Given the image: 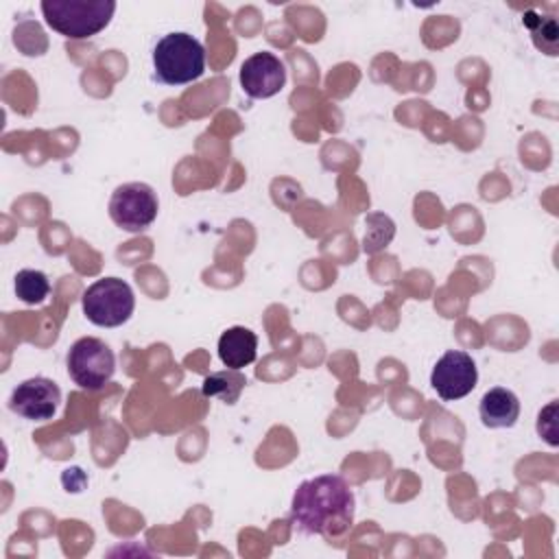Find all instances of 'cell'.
<instances>
[{"label":"cell","mask_w":559,"mask_h":559,"mask_svg":"<svg viewBox=\"0 0 559 559\" xmlns=\"http://www.w3.org/2000/svg\"><path fill=\"white\" fill-rule=\"evenodd\" d=\"M356 498L343 476L321 474L299 483L290 502V522L306 535L343 537L354 524Z\"/></svg>","instance_id":"1"},{"label":"cell","mask_w":559,"mask_h":559,"mask_svg":"<svg viewBox=\"0 0 559 559\" xmlns=\"http://www.w3.org/2000/svg\"><path fill=\"white\" fill-rule=\"evenodd\" d=\"M153 68L164 85L192 83L205 72V48L190 33H166L153 48Z\"/></svg>","instance_id":"2"},{"label":"cell","mask_w":559,"mask_h":559,"mask_svg":"<svg viewBox=\"0 0 559 559\" xmlns=\"http://www.w3.org/2000/svg\"><path fill=\"white\" fill-rule=\"evenodd\" d=\"M114 0H44L46 24L68 39H87L100 33L114 17Z\"/></svg>","instance_id":"3"},{"label":"cell","mask_w":559,"mask_h":559,"mask_svg":"<svg viewBox=\"0 0 559 559\" xmlns=\"http://www.w3.org/2000/svg\"><path fill=\"white\" fill-rule=\"evenodd\" d=\"M81 306L90 323L98 328H118L131 319L135 295L124 280L103 277L83 290Z\"/></svg>","instance_id":"4"},{"label":"cell","mask_w":559,"mask_h":559,"mask_svg":"<svg viewBox=\"0 0 559 559\" xmlns=\"http://www.w3.org/2000/svg\"><path fill=\"white\" fill-rule=\"evenodd\" d=\"M66 362L74 384L87 391H100L116 371V356L111 347L96 336L74 341Z\"/></svg>","instance_id":"5"},{"label":"cell","mask_w":559,"mask_h":559,"mask_svg":"<svg viewBox=\"0 0 559 559\" xmlns=\"http://www.w3.org/2000/svg\"><path fill=\"white\" fill-rule=\"evenodd\" d=\"M159 201L155 190L142 181H129L114 190L109 199V216L116 227L138 234L153 225L157 218Z\"/></svg>","instance_id":"6"},{"label":"cell","mask_w":559,"mask_h":559,"mask_svg":"<svg viewBox=\"0 0 559 559\" xmlns=\"http://www.w3.org/2000/svg\"><path fill=\"white\" fill-rule=\"evenodd\" d=\"M478 382L476 362L467 352L450 349L432 367L430 384L443 402H454L474 391Z\"/></svg>","instance_id":"7"},{"label":"cell","mask_w":559,"mask_h":559,"mask_svg":"<svg viewBox=\"0 0 559 559\" xmlns=\"http://www.w3.org/2000/svg\"><path fill=\"white\" fill-rule=\"evenodd\" d=\"M59 402H61V391L57 382L44 376H35L20 382L13 389L9 397V408L24 419L46 421V419H52V415L59 408Z\"/></svg>","instance_id":"8"},{"label":"cell","mask_w":559,"mask_h":559,"mask_svg":"<svg viewBox=\"0 0 559 559\" xmlns=\"http://www.w3.org/2000/svg\"><path fill=\"white\" fill-rule=\"evenodd\" d=\"M286 85L282 59L269 50L253 52L240 66V87L249 98H271Z\"/></svg>","instance_id":"9"},{"label":"cell","mask_w":559,"mask_h":559,"mask_svg":"<svg viewBox=\"0 0 559 559\" xmlns=\"http://www.w3.org/2000/svg\"><path fill=\"white\" fill-rule=\"evenodd\" d=\"M478 415L487 428H511L520 417V400L513 391L493 386L480 397Z\"/></svg>","instance_id":"10"},{"label":"cell","mask_w":559,"mask_h":559,"mask_svg":"<svg viewBox=\"0 0 559 559\" xmlns=\"http://www.w3.org/2000/svg\"><path fill=\"white\" fill-rule=\"evenodd\" d=\"M258 356V336L245 328H227L218 338V358L227 369H242L251 365Z\"/></svg>","instance_id":"11"},{"label":"cell","mask_w":559,"mask_h":559,"mask_svg":"<svg viewBox=\"0 0 559 559\" xmlns=\"http://www.w3.org/2000/svg\"><path fill=\"white\" fill-rule=\"evenodd\" d=\"M245 384L247 378L240 373V369H225L210 373L201 384V393L205 397H218L225 404H234L240 397Z\"/></svg>","instance_id":"12"},{"label":"cell","mask_w":559,"mask_h":559,"mask_svg":"<svg viewBox=\"0 0 559 559\" xmlns=\"http://www.w3.org/2000/svg\"><path fill=\"white\" fill-rule=\"evenodd\" d=\"M50 293V282L41 271L22 269L15 275V295L28 306L41 304Z\"/></svg>","instance_id":"13"},{"label":"cell","mask_w":559,"mask_h":559,"mask_svg":"<svg viewBox=\"0 0 559 559\" xmlns=\"http://www.w3.org/2000/svg\"><path fill=\"white\" fill-rule=\"evenodd\" d=\"M524 24L531 28L533 39L542 33V39L535 44L537 48H542V52H546V55H557L559 28H557L555 17H537L535 13H526Z\"/></svg>","instance_id":"14"},{"label":"cell","mask_w":559,"mask_h":559,"mask_svg":"<svg viewBox=\"0 0 559 559\" xmlns=\"http://www.w3.org/2000/svg\"><path fill=\"white\" fill-rule=\"evenodd\" d=\"M537 435L544 437L550 445H557V402H550L546 408L539 411L537 417Z\"/></svg>","instance_id":"15"}]
</instances>
